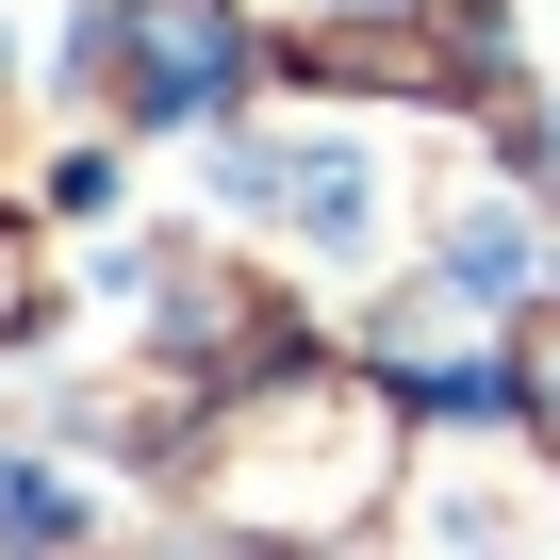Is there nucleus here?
Returning <instances> with one entry per match:
<instances>
[{
  "label": "nucleus",
  "instance_id": "nucleus-3",
  "mask_svg": "<svg viewBox=\"0 0 560 560\" xmlns=\"http://www.w3.org/2000/svg\"><path fill=\"white\" fill-rule=\"evenodd\" d=\"M0 330H18V247H0Z\"/></svg>",
  "mask_w": 560,
  "mask_h": 560
},
{
  "label": "nucleus",
  "instance_id": "nucleus-1",
  "mask_svg": "<svg viewBox=\"0 0 560 560\" xmlns=\"http://www.w3.org/2000/svg\"><path fill=\"white\" fill-rule=\"evenodd\" d=\"M231 182H247V198H280L298 231H330V247H347V231H363V198H380V182H363L347 149H247Z\"/></svg>",
  "mask_w": 560,
  "mask_h": 560
},
{
  "label": "nucleus",
  "instance_id": "nucleus-2",
  "mask_svg": "<svg viewBox=\"0 0 560 560\" xmlns=\"http://www.w3.org/2000/svg\"><path fill=\"white\" fill-rule=\"evenodd\" d=\"M214 83H231V34L214 18H149V116H198Z\"/></svg>",
  "mask_w": 560,
  "mask_h": 560
}]
</instances>
